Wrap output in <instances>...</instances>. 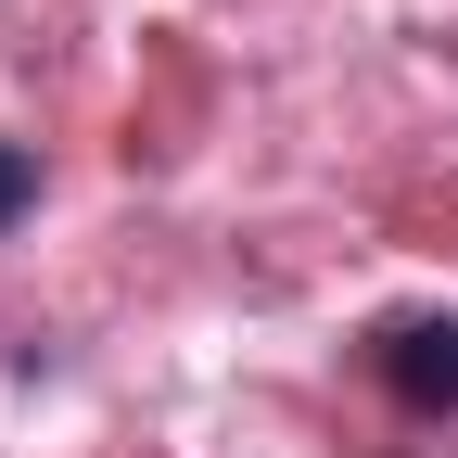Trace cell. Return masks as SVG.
<instances>
[{
    "label": "cell",
    "mask_w": 458,
    "mask_h": 458,
    "mask_svg": "<svg viewBox=\"0 0 458 458\" xmlns=\"http://www.w3.org/2000/svg\"><path fill=\"white\" fill-rule=\"evenodd\" d=\"M369 369L408 394L420 420H445V408H458V318H394V331L369 344Z\"/></svg>",
    "instance_id": "cell-1"
},
{
    "label": "cell",
    "mask_w": 458,
    "mask_h": 458,
    "mask_svg": "<svg viewBox=\"0 0 458 458\" xmlns=\"http://www.w3.org/2000/svg\"><path fill=\"white\" fill-rule=\"evenodd\" d=\"M26 204H38V153H26V140H0V229H13Z\"/></svg>",
    "instance_id": "cell-2"
}]
</instances>
